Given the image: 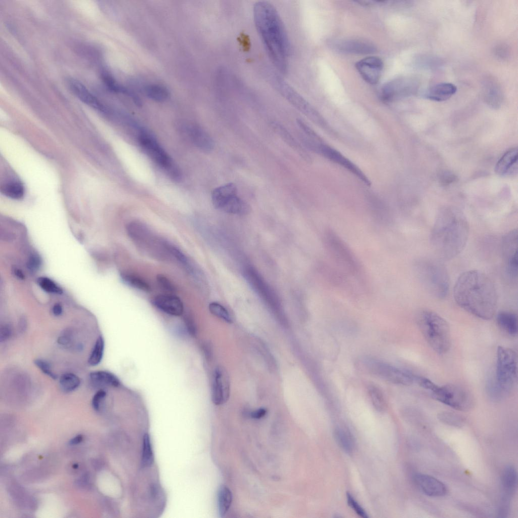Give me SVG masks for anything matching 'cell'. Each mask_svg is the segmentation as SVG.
<instances>
[{"instance_id": "1", "label": "cell", "mask_w": 518, "mask_h": 518, "mask_svg": "<svg viewBox=\"0 0 518 518\" xmlns=\"http://www.w3.org/2000/svg\"><path fill=\"white\" fill-rule=\"evenodd\" d=\"M453 296L459 306L479 318L491 319L496 312V287L491 279L480 271L469 270L461 274L455 282Z\"/></svg>"}, {"instance_id": "2", "label": "cell", "mask_w": 518, "mask_h": 518, "mask_svg": "<svg viewBox=\"0 0 518 518\" xmlns=\"http://www.w3.org/2000/svg\"><path fill=\"white\" fill-rule=\"evenodd\" d=\"M469 236V225L458 209L446 207L437 214L430 241L436 254L444 260H451L464 249Z\"/></svg>"}, {"instance_id": "3", "label": "cell", "mask_w": 518, "mask_h": 518, "mask_svg": "<svg viewBox=\"0 0 518 518\" xmlns=\"http://www.w3.org/2000/svg\"><path fill=\"white\" fill-rule=\"evenodd\" d=\"M255 25L269 57L281 72L287 68L289 43L282 21L275 7L267 2H258L253 8Z\"/></svg>"}, {"instance_id": "4", "label": "cell", "mask_w": 518, "mask_h": 518, "mask_svg": "<svg viewBox=\"0 0 518 518\" xmlns=\"http://www.w3.org/2000/svg\"><path fill=\"white\" fill-rule=\"evenodd\" d=\"M416 323L425 339L434 351L446 354L451 347L450 329L447 322L436 312L429 310L419 311Z\"/></svg>"}, {"instance_id": "5", "label": "cell", "mask_w": 518, "mask_h": 518, "mask_svg": "<svg viewBox=\"0 0 518 518\" xmlns=\"http://www.w3.org/2000/svg\"><path fill=\"white\" fill-rule=\"evenodd\" d=\"M414 268L419 280L429 293L439 299L446 297L450 279L443 264L435 259H422L415 263Z\"/></svg>"}, {"instance_id": "6", "label": "cell", "mask_w": 518, "mask_h": 518, "mask_svg": "<svg viewBox=\"0 0 518 518\" xmlns=\"http://www.w3.org/2000/svg\"><path fill=\"white\" fill-rule=\"evenodd\" d=\"M324 244L334 261L347 273L358 274L360 264L353 251L342 238L331 229L324 233Z\"/></svg>"}, {"instance_id": "7", "label": "cell", "mask_w": 518, "mask_h": 518, "mask_svg": "<svg viewBox=\"0 0 518 518\" xmlns=\"http://www.w3.org/2000/svg\"><path fill=\"white\" fill-rule=\"evenodd\" d=\"M138 141L145 153L171 180L175 182H180L182 180V173L178 166L150 133L141 130L138 135Z\"/></svg>"}, {"instance_id": "8", "label": "cell", "mask_w": 518, "mask_h": 518, "mask_svg": "<svg viewBox=\"0 0 518 518\" xmlns=\"http://www.w3.org/2000/svg\"><path fill=\"white\" fill-rule=\"evenodd\" d=\"M517 355L513 350L500 346L497 350L496 383L506 396L514 388L517 379Z\"/></svg>"}, {"instance_id": "9", "label": "cell", "mask_w": 518, "mask_h": 518, "mask_svg": "<svg viewBox=\"0 0 518 518\" xmlns=\"http://www.w3.org/2000/svg\"><path fill=\"white\" fill-rule=\"evenodd\" d=\"M432 397L450 407L460 411H468L474 405L472 395L465 388L457 384L436 385L430 392Z\"/></svg>"}, {"instance_id": "10", "label": "cell", "mask_w": 518, "mask_h": 518, "mask_svg": "<svg viewBox=\"0 0 518 518\" xmlns=\"http://www.w3.org/2000/svg\"><path fill=\"white\" fill-rule=\"evenodd\" d=\"M363 363L369 372L390 382L403 385L415 382L417 375L408 370L370 358L364 359Z\"/></svg>"}, {"instance_id": "11", "label": "cell", "mask_w": 518, "mask_h": 518, "mask_svg": "<svg viewBox=\"0 0 518 518\" xmlns=\"http://www.w3.org/2000/svg\"><path fill=\"white\" fill-rule=\"evenodd\" d=\"M305 143L311 150L347 169L366 185H370L367 177L358 166L339 152L323 143L321 138L306 139Z\"/></svg>"}, {"instance_id": "12", "label": "cell", "mask_w": 518, "mask_h": 518, "mask_svg": "<svg viewBox=\"0 0 518 518\" xmlns=\"http://www.w3.org/2000/svg\"><path fill=\"white\" fill-rule=\"evenodd\" d=\"M415 81L410 77H400L386 82L382 87L381 98L389 102L413 94L416 90Z\"/></svg>"}, {"instance_id": "13", "label": "cell", "mask_w": 518, "mask_h": 518, "mask_svg": "<svg viewBox=\"0 0 518 518\" xmlns=\"http://www.w3.org/2000/svg\"><path fill=\"white\" fill-rule=\"evenodd\" d=\"M517 231L514 229L504 236L502 243L505 271L511 278L517 276Z\"/></svg>"}, {"instance_id": "14", "label": "cell", "mask_w": 518, "mask_h": 518, "mask_svg": "<svg viewBox=\"0 0 518 518\" xmlns=\"http://www.w3.org/2000/svg\"><path fill=\"white\" fill-rule=\"evenodd\" d=\"M230 396V380L225 369L221 367L215 368L213 372L211 386V399L216 405L225 403Z\"/></svg>"}, {"instance_id": "15", "label": "cell", "mask_w": 518, "mask_h": 518, "mask_svg": "<svg viewBox=\"0 0 518 518\" xmlns=\"http://www.w3.org/2000/svg\"><path fill=\"white\" fill-rule=\"evenodd\" d=\"M282 88L285 97L295 108L317 124L321 126L326 125L325 120L319 113L298 93L284 84L282 85Z\"/></svg>"}, {"instance_id": "16", "label": "cell", "mask_w": 518, "mask_h": 518, "mask_svg": "<svg viewBox=\"0 0 518 518\" xmlns=\"http://www.w3.org/2000/svg\"><path fill=\"white\" fill-rule=\"evenodd\" d=\"M334 50L345 54L366 55L376 51L372 42L361 39H342L334 40L330 45Z\"/></svg>"}, {"instance_id": "17", "label": "cell", "mask_w": 518, "mask_h": 518, "mask_svg": "<svg viewBox=\"0 0 518 518\" xmlns=\"http://www.w3.org/2000/svg\"><path fill=\"white\" fill-rule=\"evenodd\" d=\"M383 67L382 60L374 56L362 59L356 64V68L363 79L371 84H376L379 81Z\"/></svg>"}, {"instance_id": "18", "label": "cell", "mask_w": 518, "mask_h": 518, "mask_svg": "<svg viewBox=\"0 0 518 518\" xmlns=\"http://www.w3.org/2000/svg\"><path fill=\"white\" fill-rule=\"evenodd\" d=\"M502 495L499 509L509 510L511 498L517 486V472L514 466L508 465L504 468L501 477Z\"/></svg>"}, {"instance_id": "19", "label": "cell", "mask_w": 518, "mask_h": 518, "mask_svg": "<svg viewBox=\"0 0 518 518\" xmlns=\"http://www.w3.org/2000/svg\"><path fill=\"white\" fill-rule=\"evenodd\" d=\"M414 479L417 487L428 496L442 497L448 492V488L444 483L430 475L417 473L414 476Z\"/></svg>"}, {"instance_id": "20", "label": "cell", "mask_w": 518, "mask_h": 518, "mask_svg": "<svg viewBox=\"0 0 518 518\" xmlns=\"http://www.w3.org/2000/svg\"><path fill=\"white\" fill-rule=\"evenodd\" d=\"M183 128L188 139L199 149L209 152L213 149L212 139L199 126L188 124L183 126Z\"/></svg>"}, {"instance_id": "21", "label": "cell", "mask_w": 518, "mask_h": 518, "mask_svg": "<svg viewBox=\"0 0 518 518\" xmlns=\"http://www.w3.org/2000/svg\"><path fill=\"white\" fill-rule=\"evenodd\" d=\"M152 303L163 312L174 316H180L184 313V305L180 298L171 294H160L154 297Z\"/></svg>"}, {"instance_id": "22", "label": "cell", "mask_w": 518, "mask_h": 518, "mask_svg": "<svg viewBox=\"0 0 518 518\" xmlns=\"http://www.w3.org/2000/svg\"><path fill=\"white\" fill-rule=\"evenodd\" d=\"M69 88L73 94L81 101L102 112H106L102 103L80 81L74 79L68 80Z\"/></svg>"}, {"instance_id": "23", "label": "cell", "mask_w": 518, "mask_h": 518, "mask_svg": "<svg viewBox=\"0 0 518 518\" xmlns=\"http://www.w3.org/2000/svg\"><path fill=\"white\" fill-rule=\"evenodd\" d=\"M517 148L507 151L499 160L495 166L496 174L500 176L514 175L517 171Z\"/></svg>"}, {"instance_id": "24", "label": "cell", "mask_w": 518, "mask_h": 518, "mask_svg": "<svg viewBox=\"0 0 518 518\" xmlns=\"http://www.w3.org/2000/svg\"><path fill=\"white\" fill-rule=\"evenodd\" d=\"M457 91L456 87L451 83H440L429 88L425 93V98L441 102L449 99Z\"/></svg>"}, {"instance_id": "25", "label": "cell", "mask_w": 518, "mask_h": 518, "mask_svg": "<svg viewBox=\"0 0 518 518\" xmlns=\"http://www.w3.org/2000/svg\"><path fill=\"white\" fill-rule=\"evenodd\" d=\"M237 187L232 183L216 188L211 193V200L214 207L220 209L226 200L237 195Z\"/></svg>"}, {"instance_id": "26", "label": "cell", "mask_w": 518, "mask_h": 518, "mask_svg": "<svg viewBox=\"0 0 518 518\" xmlns=\"http://www.w3.org/2000/svg\"><path fill=\"white\" fill-rule=\"evenodd\" d=\"M496 322L498 326L509 335L514 336L517 335V317L512 312L502 311L496 316Z\"/></svg>"}, {"instance_id": "27", "label": "cell", "mask_w": 518, "mask_h": 518, "mask_svg": "<svg viewBox=\"0 0 518 518\" xmlns=\"http://www.w3.org/2000/svg\"><path fill=\"white\" fill-rule=\"evenodd\" d=\"M220 210L230 214L245 215L250 211V207L236 195L226 200Z\"/></svg>"}, {"instance_id": "28", "label": "cell", "mask_w": 518, "mask_h": 518, "mask_svg": "<svg viewBox=\"0 0 518 518\" xmlns=\"http://www.w3.org/2000/svg\"><path fill=\"white\" fill-rule=\"evenodd\" d=\"M334 439L340 448L346 453H352L355 447V441L352 433L345 427L337 426L334 430Z\"/></svg>"}, {"instance_id": "29", "label": "cell", "mask_w": 518, "mask_h": 518, "mask_svg": "<svg viewBox=\"0 0 518 518\" xmlns=\"http://www.w3.org/2000/svg\"><path fill=\"white\" fill-rule=\"evenodd\" d=\"M92 383L96 387H117L120 382L114 374L106 371H97L90 374Z\"/></svg>"}, {"instance_id": "30", "label": "cell", "mask_w": 518, "mask_h": 518, "mask_svg": "<svg viewBox=\"0 0 518 518\" xmlns=\"http://www.w3.org/2000/svg\"><path fill=\"white\" fill-rule=\"evenodd\" d=\"M271 126L274 131L287 144L298 152L301 156L304 158L308 156L305 150L283 125L279 123L274 122L272 123Z\"/></svg>"}, {"instance_id": "31", "label": "cell", "mask_w": 518, "mask_h": 518, "mask_svg": "<svg viewBox=\"0 0 518 518\" xmlns=\"http://www.w3.org/2000/svg\"><path fill=\"white\" fill-rule=\"evenodd\" d=\"M232 502V494L230 489L225 485L221 486L218 493L219 514L224 517L230 508Z\"/></svg>"}, {"instance_id": "32", "label": "cell", "mask_w": 518, "mask_h": 518, "mask_svg": "<svg viewBox=\"0 0 518 518\" xmlns=\"http://www.w3.org/2000/svg\"><path fill=\"white\" fill-rule=\"evenodd\" d=\"M484 94L485 101L494 107H498L502 101V93L494 82L490 81L486 83Z\"/></svg>"}, {"instance_id": "33", "label": "cell", "mask_w": 518, "mask_h": 518, "mask_svg": "<svg viewBox=\"0 0 518 518\" xmlns=\"http://www.w3.org/2000/svg\"><path fill=\"white\" fill-rule=\"evenodd\" d=\"M122 281L128 286L144 292L151 291L150 285L142 278L131 273L120 275Z\"/></svg>"}, {"instance_id": "34", "label": "cell", "mask_w": 518, "mask_h": 518, "mask_svg": "<svg viewBox=\"0 0 518 518\" xmlns=\"http://www.w3.org/2000/svg\"><path fill=\"white\" fill-rule=\"evenodd\" d=\"M1 192L5 196L14 199H19L24 194V188L19 182L12 181L1 187Z\"/></svg>"}, {"instance_id": "35", "label": "cell", "mask_w": 518, "mask_h": 518, "mask_svg": "<svg viewBox=\"0 0 518 518\" xmlns=\"http://www.w3.org/2000/svg\"><path fill=\"white\" fill-rule=\"evenodd\" d=\"M80 380L75 374L72 373L63 374L59 379L61 389L64 392L69 393L75 390L80 385Z\"/></svg>"}, {"instance_id": "36", "label": "cell", "mask_w": 518, "mask_h": 518, "mask_svg": "<svg viewBox=\"0 0 518 518\" xmlns=\"http://www.w3.org/2000/svg\"><path fill=\"white\" fill-rule=\"evenodd\" d=\"M104 339L100 335L97 338L88 359V363L91 366H96L101 362L104 355Z\"/></svg>"}, {"instance_id": "37", "label": "cell", "mask_w": 518, "mask_h": 518, "mask_svg": "<svg viewBox=\"0 0 518 518\" xmlns=\"http://www.w3.org/2000/svg\"><path fill=\"white\" fill-rule=\"evenodd\" d=\"M145 93L148 98L158 102L164 101L169 97V92L167 89L157 84L147 86L145 88Z\"/></svg>"}, {"instance_id": "38", "label": "cell", "mask_w": 518, "mask_h": 518, "mask_svg": "<svg viewBox=\"0 0 518 518\" xmlns=\"http://www.w3.org/2000/svg\"><path fill=\"white\" fill-rule=\"evenodd\" d=\"M368 392L375 408L379 411H383L385 408L386 404L381 390L374 385H370L368 387Z\"/></svg>"}, {"instance_id": "39", "label": "cell", "mask_w": 518, "mask_h": 518, "mask_svg": "<svg viewBox=\"0 0 518 518\" xmlns=\"http://www.w3.org/2000/svg\"><path fill=\"white\" fill-rule=\"evenodd\" d=\"M154 461V455L152 450L150 438L148 434L143 436V448L141 463L144 467L151 466Z\"/></svg>"}, {"instance_id": "40", "label": "cell", "mask_w": 518, "mask_h": 518, "mask_svg": "<svg viewBox=\"0 0 518 518\" xmlns=\"http://www.w3.org/2000/svg\"><path fill=\"white\" fill-rule=\"evenodd\" d=\"M438 417L445 424L457 427H461L465 422V419L462 416L450 411L441 412Z\"/></svg>"}, {"instance_id": "41", "label": "cell", "mask_w": 518, "mask_h": 518, "mask_svg": "<svg viewBox=\"0 0 518 518\" xmlns=\"http://www.w3.org/2000/svg\"><path fill=\"white\" fill-rule=\"evenodd\" d=\"M486 387L488 396L493 401H500L505 396L498 385L494 377L489 378L486 383Z\"/></svg>"}, {"instance_id": "42", "label": "cell", "mask_w": 518, "mask_h": 518, "mask_svg": "<svg viewBox=\"0 0 518 518\" xmlns=\"http://www.w3.org/2000/svg\"><path fill=\"white\" fill-rule=\"evenodd\" d=\"M208 309L209 312L213 315L223 320L226 322L231 323L233 322L229 312L221 304L217 302H212L209 304Z\"/></svg>"}, {"instance_id": "43", "label": "cell", "mask_w": 518, "mask_h": 518, "mask_svg": "<svg viewBox=\"0 0 518 518\" xmlns=\"http://www.w3.org/2000/svg\"><path fill=\"white\" fill-rule=\"evenodd\" d=\"M37 283L40 287L45 291L60 294L62 293V289L51 279L47 277H40L37 279Z\"/></svg>"}, {"instance_id": "44", "label": "cell", "mask_w": 518, "mask_h": 518, "mask_svg": "<svg viewBox=\"0 0 518 518\" xmlns=\"http://www.w3.org/2000/svg\"><path fill=\"white\" fill-rule=\"evenodd\" d=\"M347 500L349 506L360 516L367 518L368 516L365 509L350 493H347Z\"/></svg>"}, {"instance_id": "45", "label": "cell", "mask_w": 518, "mask_h": 518, "mask_svg": "<svg viewBox=\"0 0 518 518\" xmlns=\"http://www.w3.org/2000/svg\"><path fill=\"white\" fill-rule=\"evenodd\" d=\"M34 363L44 374L52 379L56 378L57 376L52 371L51 366L48 362L41 359H37Z\"/></svg>"}, {"instance_id": "46", "label": "cell", "mask_w": 518, "mask_h": 518, "mask_svg": "<svg viewBox=\"0 0 518 518\" xmlns=\"http://www.w3.org/2000/svg\"><path fill=\"white\" fill-rule=\"evenodd\" d=\"M157 281L159 286L164 290L169 292H174L176 289L173 284L165 276L159 274L156 277Z\"/></svg>"}, {"instance_id": "47", "label": "cell", "mask_w": 518, "mask_h": 518, "mask_svg": "<svg viewBox=\"0 0 518 518\" xmlns=\"http://www.w3.org/2000/svg\"><path fill=\"white\" fill-rule=\"evenodd\" d=\"M184 319L189 334L192 336H195L197 333V329L194 319L192 314L189 313L186 314Z\"/></svg>"}, {"instance_id": "48", "label": "cell", "mask_w": 518, "mask_h": 518, "mask_svg": "<svg viewBox=\"0 0 518 518\" xmlns=\"http://www.w3.org/2000/svg\"><path fill=\"white\" fill-rule=\"evenodd\" d=\"M106 392L102 388L98 390L93 397L92 404L94 409L98 411L100 409V404L106 396Z\"/></svg>"}, {"instance_id": "49", "label": "cell", "mask_w": 518, "mask_h": 518, "mask_svg": "<svg viewBox=\"0 0 518 518\" xmlns=\"http://www.w3.org/2000/svg\"><path fill=\"white\" fill-rule=\"evenodd\" d=\"M12 334V328L8 324L1 325L0 328V341L3 342L8 339Z\"/></svg>"}, {"instance_id": "50", "label": "cell", "mask_w": 518, "mask_h": 518, "mask_svg": "<svg viewBox=\"0 0 518 518\" xmlns=\"http://www.w3.org/2000/svg\"><path fill=\"white\" fill-rule=\"evenodd\" d=\"M41 263L40 258L36 254H32L29 257L28 262V267L31 270H37L40 266Z\"/></svg>"}, {"instance_id": "51", "label": "cell", "mask_w": 518, "mask_h": 518, "mask_svg": "<svg viewBox=\"0 0 518 518\" xmlns=\"http://www.w3.org/2000/svg\"><path fill=\"white\" fill-rule=\"evenodd\" d=\"M71 342V335L67 332L60 335L58 339V343L62 346H68Z\"/></svg>"}, {"instance_id": "52", "label": "cell", "mask_w": 518, "mask_h": 518, "mask_svg": "<svg viewBox=\"0 0 518 518\" xmlns=\"http://www.w3.org/2000/svg\"><path fill=\"white\" fill-rule=\"evenodd\" d=\"M267 410L264 408H260L251 413V416L255 419H259L265 415Z\"/></svg>"}, {"instance_id": "53", "label": "cell", "mask_w": 518, "mask_h": 518, "mask_svg": "<svg viewBox=\"0 0 518 518\" xmlns=\"http://www.w3.org/2000/svg\"><path fill=\"white\" fill-rule=\"evenodd\" d=\"M209 343H206L203 345V351L206 359L209 360L211 358L212 349Z\"/></svg>"}, {"instance_id": "54", "label": "cell", "mask_w": 518, "mask_h": 518, "mask_svg": "<svg viewBox=\"0 0 518 518\" xmlns=\"http://www.w3.org/2000/svg\"><path fill=\"white\" fill-rule=\"evenodd\" d=\"M52 312L53 314L56 316H59L61 315L63 312V308L62 306L60 304H55L52 308Z\"/></svg>"}, {"instance_id": "55", "label": "cell", "mask_w": 518, "mask_h": 518, "mask_svg": "<svg viewBox=\"0 0 518 518\" xmlns=\"http://www.w3.org/2000/svg\"><path fill=\"white\" fill-rule=\"evenodd\" d=\"M82 440H83V436H82V435H79L76 436L75 437H74V438H73L72 439H71L70 441V442H69V444L70 445L78 444L79 443H80L82 441Z\"/></svg>"}, {"instance_id": "56", "label": "cell", "mask_w": 518, "mask_h": 518, "mask_svg": "<svg viewBox=\"0 0 518 518\" xmlns=\"http://www.w3.org/2000/svg\"><path fill=\"white\" fill-rule=\"evenodd\" d=\"M13 271L14 272L15 275L17 276L18 278L22 279L24 278V275L21 270H20L18 269H15Z\"/></svg>"}, {"instance_id": "57", "label": "cell", "mask_w": 518, "mask_h": 518, "mask_svg": "<svg viewBox=\"0 0 518 518\" xmlns=\"http://www.w3.org/2000/svg\"><path fill=\"white\" fill-rule=\"evenodd\" d=\"M20 323V326H19L20 329H21V330H25V327L26 326V324L25 321L24 320H21Z\"/></svg>"}, {"instance_id": "58", "label": "cell", "mask_w": 518, "mask_h": 518, "mask_svg": "<svg viewBox=\"0 0 518 518\" xmlns=\"http://www.w3.org/2000/svg\"><path fill=\"white\" fill-rule=\"evenodd\" d=\"M77 466H77V464H74V465H73V467H74V468H77Z\"/></svg>"}]
</instances>
